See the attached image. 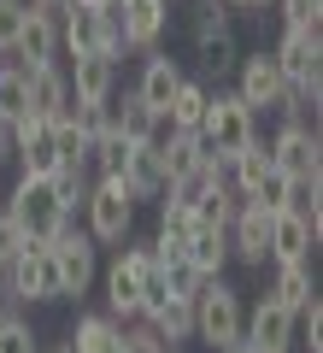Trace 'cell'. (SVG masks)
I'll list each match as a JSON object with an SVG mask.
<instances>
[{
  "instance_id": "1",
  "label": "cell",
  "mask_w": 323,
  "mask_h": 353,
  "mask_svg": "<svg viewBox=\"0 0 323 353\" xmlns=\"http://www.w3.org/2000/svg\"><path fill=\"white\" fill-rule=\"evenodd\" d=\"M253 136H259V130H253V106L241 101L236 88H211V94H206V118H200V141H206V153L229 165Z\"/></svg>"
},
{
  "instance_id": "2",
  "label": "cell",
  "mask_w": 323,
  "mask_h": 353,
  "mask_svg": "<svg viewBox=\"0 0 323 353\" xmlns=\"http://www.w3.org/2000/svg\"><path fill=\"white\" fill-rule=\"evenodd\" d=\"M6 218L18 224V236L30 241V248H48L53 241V230L65 224V206H59V194H53V183L48 176H18L12 183V194H6Z\"/></svg>"
},
{
  "instance_id": "3",
  "label": "cell",
  "mask_w": 323,
  "mask_h": 353,
  "mask_svg": "<svg viewBox=\"0 0 323 353\" xmlns=\"http://www.w3.org/2000/svg\"><path fill=\"white\" fill-rule=\"evenodd\" d=\"M59 48L65 53H124V30H118V6H59Z\"/></svg>"
},
{
  "instance_id": "4",
  "label": "cell",
  "mask_w": 323,
  "mask_h": 353,
  "mask_svg": "<svg viewBox=\"0 0 323 353\" xmlns=\"http://www.w3.org/2000/svg\"><path fill=\"white\" fill-rule=\"evenodd\" d=\"M241 318H247V306H241V294L224 277H206L194 289V341H206L211 353L241 336Z\"/></svg>"
},
{
  "instance_id": "5",
  "label": "cell",
  "mask_w": 323,
  "mask_h": 353,
  "mask_svg": "<svg viewBox=\"0 0 323 353\" xmlns=\"http://www.w3.org/2000/svg\"><path fill=\"white\" fill-rule=\"evenodd\" d=\"M83 212H88V236L94 241H124L136 230V194L124 189V176H94Z\"/></svg>"
},
{
  "instance_id": "6",
  "label": "cell",
  "mask_w": 323,
  "mask_h": 353,
  "mask_svg": "<svg viewBox=\"0 0 323 353\" xmlns=\"http://www.w3.org/2000/svg\"><path fill=\"white\" fill-rule=\"evenodd\" d=\"M124 241H129V236H124ZM147 265H159V259H153V241L136 236V241L112 259V271H106V312H112L118 324H124V318H141V271H147Z\"/></svg>"
},
{
  "instance_id": "7",
  "label": "cell",
  "mask_w": 323,
  "mask_h": 353,
  "mask_svg": "<svg viewBox=\"0 0 323 353\" xmlns=\"http://www.w3.org/2000/svg\"><path fill=\"white\" fill-rule=\"evenodd\" d=\"M264 148H271V165L282 176H294V183L323 176V141H317V124H306V118H288Z\"/></svg>"
},
{
  "instance_id": "8",
  "label": "cell",
  "mask_w": 323,
  "mask_h": 353,
  "mask_svg": "<svg viewBox=\"0 0 323 353\" xmlns=\"http://www.w3.org/2000/svg\"><path fill=\"white\" fill-rule=\"evenodd\" d=\"M6 283H12L18 306L65 301V289H59V265H53V253H48V248H30V241L12 253V259H6Z\"/></svg>"
},
{
  "instance_id": "9",
  "label": "cell",
  "mask_w": 323,
  "mask_h": 353,
  "mask_svg": "<svg viewBox=\"0 0 323 353\" xmlns=\"http://www.w3.org/2000/svg\"><path fill=\"white\" fill-rule=\"evenodd\" d=\"M236 94L253 106V112H259V106H264V112H282L288 77L276 71V59H271L264 48H259V53H241V59H236Z\"/></svg>"
},
{
  "instance_id": "10",
  "label": "cell",
  "mask_w": 323,
  "mask_h": 353,
  "mask_svg": "<svg viewBox=\"0 0 323 353\" xmlns=\"http://www.w3.org/2000/svg\"><path fill=\"white\" fill-rule=\"evenodd\" d=\"M48 253H53V265H59V289L65 294H88V283H94V236H88V230H71V218H65V224L53 230Z\"/></svg>"
},
{
  "instance_id": "11",
  "label": "cell",
  "mask_w": 323,
  "mask_h": 353,
  "mask_svg": "<svg viewBox=\"0 0 323 353\" xmlns=\"http://www.w3.org/2000/svg\"><path fill=\"white\" fill-rule=\"evenodd\" d=\"M12 159L24 165V176H53L59 171V148H53V118L24 112L12 124Z\"/></svg>"
},
{
  "instance_id": "12",
  "label": "cell",
  "mask_w": 323,
  "mask_h": 353,
  "mask_svg": "<svg viewBox=\"0 0 323 353\" xmlns=\"http://www.w3.org/2000/svg\"><path fill=\"white\" fill-rule=\"evenodd\" d=\"M224 236H229V259H241V265H264L271 259V212H264L259 201H241Z\"/></svg>"
},
{
  "instance_id": "13",
  "label": "cell",
  "mask_w": 323,
  "mask_h": 353,
  "mask_svg": "<svg viewBox=\"0 0 323 353\" xmlns=\"http://www.w3.org/2000/svg\"><path fill=\"white\" fill-rule=\"evenodd\" d=\"M241 336H247L259 353H288L294 347V312H288L276 294H259V306L241 318Z\"/></svg>"
},
{
  "instance_id": "14",
  "label": "cell",
  "mask_w": 323,
  "mask_h": 353,
  "mask_svg": "<svg viewBox=\"0 0 323 353\" xmlns=\"http://www.w3.org/2000/svg\"><path fill=\"white\" fill-rule=\"evenodd\" d=\"M12 59L24 65H59V12H48V6H30L24 12V30H18L12 41Z\"/></svg>"
},
{
  "instance_id": "15",
  "label": "cell",
  "mask_w": 323,
  "mask_h": 353,
  "mask_svg": "<svg viewBox=\"0 0 323 353\" xmlns=\"http://www.w3.org/2000/svg\"><path fill=\"white\" fill-rule=\"evenodd\" d=\"M71 101L94 106V101H112L118 94V59L112 53H71Z\"/></svg>"
},
{
  "instance_id": "16",
  "label": "cell",
  "mask_w": 323,
  "mask_h": 353,
  "mask_svg": "<svg viewBox=\"0 0 323 353\" xmlns=\"http://www.w3.org/2000/svg\"><path fill=\"white\" fill-rule=\"evenodd\" d=\"M171 24V0H118V30H124V48L147 53L153 41Z\"/></svg>"
},
{
  "instance_id": "17",
  "label": "cell",
  "mask_w": 323,
  "mask_h": 353,
  "mask_svg": "<svg viewBox=\"0 0 323 353\" xmlns=\"http://www.w3.org/2000/svg\"><path fill=\"white\" fill-rule=\"evenodd\" d=\"M24 88H30V112L36 118H65L71 112V83H65L59 65H30Z\"/></svg>"
},
{
  "instance_id": "18",
  "label": "cell",
  "mask_w": 323,
  "mask_h": 353,
  "mask_svg": "<svg viewBox=\"0 0 323 353\" xmlns=\"http://www.w3.org/2000/svg\"><path fill=\"white\" fill-rule=\"evenodd\" d=\"M112 118H118V130H124L129 141H165V136H171V118H165V112H153V106L136 94V88H129L124 101L112 94Z\"/></svg>"
},
{
  "instance_id": "19",
  "label": "cell",
  "mask_w": 323,
  "mask_h": 353,
  "mask_svg": "<svg viewBox=\"0 0 323 353\" xmlns=\"http://www.w3.org/2000/svg\"><path fill=\"white\" fill-rule=\"evenodd\" d=\"M317 253V236H311V224L294 212V206H282V212H271V259H311Z\"/></svg>"
},
{
  "instance_id": "20",
  "label": "cell",
  "mask_w": 323,
  "mask_h": 353,
  "mask_svg": "<svg viewBox=\"0 0 323 353\" xmlns=\"http://www.w3.org/2000/svg\"><path fill=\"white\" fill-rule=\"evenodd\" d=\"M118 176H124V189L136 194V201H159V194H165V165H159V148H153V141H136Z\"/></svg>"
},
{
  "instance_id": "21",
  "label": "cell",
  "mask_w": 323,
  "mask_h": 353,
  "mask_svg": "<svg viewBox=\"0 0 323 353\" xmlns=\"http://www.w3.org/2000/svg\"><path fill=\"white\" fill-rule=\"evenodd\" d=\"M183 259L194 265L200 277H224V265H229V236L224 230H211V224H194L183 241Z\"/></svg>"
},
{
  "instance_id": "22",
  "label": "cell",
  "mask_w": 323,
  "mask_h": 353,
  "mask_svg": "<svg viewBox=\"0 0 323 353\" xmlns=\"http://www.w3.org/2000/svg\"><path fill=\"white\" fill-rule=\"evenodd\" d=\"M176 83H183V65H176L171 53H153V48H147V65H141L136 94L153 106V112H165V106H171V94H176Z\"/></svg>"
},
{
  "instance_id": "23",
  "label": "cell",
  "mask_w": 323,
  "mask_h": 353,
  "mask_svg": "<svg viewBox=\"0 0 323 353\" xmlns=\"http://www.w3.org/2000/svg\"><path fill=\"white\" fill-rule=\"evenodd\" d=\"M71 353H124V324L112 312H83L71 330Z\"/></svg>"
},
{
  "instance_id": "24",
  "label": "cell",
  "mask_w": 323,
  "mask_h": 353,
  "mask_svg": "<svg viewBox=\"0 0 323 353\" xmlns=\"http://www.w3.org/2000/svg\"><path fill=\"white\" fill-rule=\"evenodd\" d=\"M218 183H229V176H224V159H211V153H206V159H200L194 171H183V176H171V183H165V194H159V201L200 206V194H211Z\"/></svg>"
},
{
  "instance_id": "25",
  "label": "cell",
  "mask_w": 323,
  "mask_h": 353,
  "mask_svg": "<svg viewBox=\"0 0 323 353\" xmlns=\"http://www.w3.org/2000/svg\"><path fill=\"white\" fill-rule=\"evenodd\" d=\"M276 301L288 306V312H300L306 301H317V277H311V259H282L276 265Z\"/></svg>"
},
{
  "instance_id": "26",
  "label": "cell",
  "mask_w": 323,
  "mask_h": 353,
  "mask_svg": "<svg viewBox=\"0 0 323 353\" xmlns=\"http://www.w3.org/2000/svg\"><path fill=\"white\" fill-rule=\"evenodd\" d=\"M264 171H271V148H264V141H259V136H253V141H247V148H241V153H236V159H229V165H224V176H229V189H236V194H241V201H247V194H253V189H259V176H264Z\"/></svg>"
},
{
  "instance_id": "27",
  "label": "cell",
  "mask_w": 323,
  "mask_h": 353,
  "mask_svg": "<svg viewBox=\"0 0 323 353\" xmlns=\"http://www.w3.org/2000/svg\"><path fill=\"white\" fill-rule=\"evenodd\" d=\"M206 94H211V83L183 77V83H176V94H171V106H165L171 130H200V118H206Z\"/></svg>"
},
{
  "instance_id": "28",
  "label": "cell",
  "mask_w": 323,
  "mask_h": 353,
  "mask_svg": "<svg viewBox=\"0 0 323 353\" xmlns=\"http://www.w3.org/2000/svg\"><path fill=\"white\" fill-rule=\"evenodd\" d=\"M147 324L159 330V341H171V347H176V341H194V301H183V294H171V301H165L159 312L147 318Z\"/></svg>"
},
{
  "instance_id": "29",
  "label": "cell",
  "mask_w": 323,
  "mask_h": 353,
  "mask_svg": "<svg viewBox=\"0 0 323 353\" xmlns=\"http://www.w3.org/2000/svg\"><path fill=\"white\" fill-rule=\"evenodd\" d=\"M48 183H53V194H59V206L76 218V212H83V201H88V183H94V171H88V165H59Z\"/></svg>"
},
{
  "instance_id": "30",
  "label": "cell",
  "mask_w": 323,
  "mask_h": 353,
  "mask_svg": "<svg viewBox=\"0 0 323 353\" xmlns=\"http://www.w3.org/2000/svg\"><path fill=\"white\" fill-rule=\"evenodd\" d=\"M194 48H200V65H206L211 77L236 71V59H241V48H236V30H218V36H194Z\"/></svg>"
},
{
  "instance_id": "31",
  "label": "cell",
  "mask_w": 323,
  "mask_h": 353,
  "mask_svg": "<svg viewBox=\"0 0 323 353\" xmlns=\"http://www.w3.org/2000/svg\"><path fill=\"white\" fill-rule=\"evenodd\" d=\"M30 112V88H24V65H0V124H18Z\"/></svg>"
},
{
  "instance_id": "32",
  "label": "cell",
  "mask_w": 323,
  "mask_h": 353,
  "mask_svg": "<svg viewBox=\"0 0 323 353\" xmlns=\"http://www.w3.org/2000/svg\"><path fill=\"white\" fill-rule=\"evenodd\" d=\"M236 206H241V194L229 189V183H218V189H211V194H200V206H194V224L229 230V218H236Z\"/></svg>"
},
{
  "instance_id": "33",
  "label": "cell",
  "mask_w": 323,
  "mask_h": 353,
  "mask_svg": "<svg viewBox=\"0 0 323 353\" xmlns=\"http://www.w3.org/2000/svg\"><path fill=\"white\" fill-rule=\"evenodd\" d=\"M53 148H59V165H88V136L76 130V118H53Z\"/></svg>"
},
{
  "instance_id": "34",
  "label": "cell",
  "mask_w": 323,
  "mask_h": 353,
  "mask_svg": "<svg viewBox=\"0 0 323 353\" xmlns=\"http://www.w3.org/2000/svg\"><path fill=\"white\" fill-rule=\"evenodd\" d=\"M247 201H259L264 212H282V206H294V176H282V171L271 165V171L259 176V189H253Z\"/></svg>"
},
{
  "instance_id": "35",
  "label": "cell",
  "mask_w": 323,
  "mask_h": 353,
  "mask_svg": "<svg viewBox=\"0 0 323 353\" xmlns=\"http://www.w3.org/2000/svg\"><path fill=\"white\" fill-rule=\"evenodd\" d=\"M159 271H165V283H171V294H183V301H194V289L206 283L194 265L183 259V253H176V259H159Z\"/></svg>"
},
{
  "instance_id": "36",
  "label": "cell",
  "mask_w": 323,
  "mask_h": 353,
  "mask_svg": "<svg viewBox=\"0 0 323 353\" xmlns=\"http://www.w3.org/2000/svg\"><path fill=\"white\" fill-rule=\"evenodd\" d=\"M165 301H171V283H165L159 265H147V271H141V318H153Z\"/></svg>"
},
{
  "instance_id": "37",
  "label": "cell",
  "mask_w": 323,
  "mask_h": 353,
  "mask_svg": "<svg viewBox=\"0 0 323 353\" xmlns=\"http://www.w3.org/2000/svg\"><path fill=\"white\" fill-rule=\"evenodd\" d=\"M229 30V6L224 0H194V36H218Z\"/></svg>"
},
{
  "instance_id": "38",
  "label": "cell",
  "mask_w": 323,
  "mask_h": 353,
  "mask_svg": "<svg viewBox=\"0 0 323 353\" xmlns=\"http://www.w3.org/2000/svg\"><path fill=\"white\" fill-rule=\"evenodd\" d=\"M0 353H41L36 330H30L24 318H6V324H0Z\"/></svg>"
},
{
  "instance_id": "39",
  "label": "cell",
  "mask_w": 323,
  "mask_h": 353,
  "mask_svg": "<svg viewBox=\"0 0 323 353\" xmlns=\"http://www.w3.org/2000/svg\"><path fill=\"white\" fill-rule=\"evenodd\" d=\"M282 24L288 30H317L323 24V0H282Z\"/></svg>"
},
{
  "instance_id": "40",
  "label": "cell",
  "mask_w": 323,
  "mask_h": 353,
  "mask_svg": "<svg viewBox=\"0 0 323 353\" xmlns=\"http://www.w3.org/2000/svg\"><path fill=\"white\" fill-rule=\"evenodd\" d=\"M24 12H30V0H0V53H12L18 30H24Z\"/></svg>"
},
{
  "instance_id": "41",
  "label": "cell",
  "mask_w": 323,
  "mask_h": 353,
  "mask_svg": "<svg viewBox=\"0 0 323 353\" xmlns=\"http://www.w3.org/2000/svg\"><path fill=\"white\" fill-rule=\"evenodd\" d=\"M124 353H171L159 341V330L147 324V318H141V330H124Z\"/></svg>"
},
{
  "instance_id": "42",
  "label": "cell",
  "mask_w": 323,
  "mask_h": 353,
  "mask_svg": "<svg viewBox=\"0 0 323 353\" xmlns=\"http://www.w3.org/2000/svg\"><path fill=\"white\" fill-rule=\"evenodd\" d=\"M18 248H24V236H18V224H12V218L0 212V265L12 259V253H18Z\"/></svg>"
},
{
  "instance_id": "43",
  "label": "cell",
  "mask_w": 323,
  "mask_h": 353,
  "mask_svg": "<svg viewBox=\"0 0 323 353\" xmlns=\"http://www.w3.org/2000/svg\"><path fill=\"white\" fill-rule=\"evenodd\" d=\"M6 318H18V294H12V283H6V265H0V324Z\"/></svg>"
},
{
  "instance_id": "44",
  "label": "cell",
  "mask_w": 323,
  "mask_h": 353,
  "mask_svg": "<svg viewBox=\"0 0 323 353\" xmlns=\"http://www.w3.org/2000/svg\"><path fill=\"white\" fill-rule=\"evenodd\" d=\"M218 353H259V347H253L247 336H236V341H224V347H218Z\"/></svg>"
},
{
  "instance_id": "45",
  "label": "cell",
  "mask_w": 323,
  "mask_h": 353,
  "mask_svg": "<svg viewBox=\"0 0 323 353\" xmlns=\"http://www.w3.org/2000/svg\"><path fill=\"white\" fill-rule=\"evenodd\" d=\"M12 159V124H0V165Z\"/></svg>"
},
{
  "instance_id": "46",
  "label": "cell",
  "mask_w": 323,
  "mask_h": 353,
  "mask_svg": "<svg viewBox=\"0 0 323 353\" xmlns=\"http://www.w3.org/2000/svg\"><path fill=\"white\" fill-rule=\"evenodd\" d=\"M229 12H247V6H264V0H224Z\"/></svg>"
},
{
  "instance_id": "47",
  "label": "cell",
  "mask_w": 323,
  "mask_h": 353,
  "mask_svg": "<svg viewBox=\"0 0 323 353\" xmlns=\"http://www.w3.org/2000/svg\"><path fill=\"white\" fill-rule=\"evenodd\" d=\"M30 6H48V12H59V6H65V0H30Z\"/></svg>"
},
{
  "instance_id": "48",
  "label": "cell",
  "mask_w": 323,
  "mask_h": 353,
  "mask_svg": "<svg viewBox=\"0 0 323 353\" xmlns=\"http://www.w3.org/2000/svg\"><path fill=\"white\" fill-rule=\"evenodd\" d=\"M76 6H106V0H76Z\"/></svg>"
},
{
  "instance_id": "49",
  "label": "cell",
  "mask_w": 323,
  "mask_h": 353,
  "mask_svg": "<svg viewBox=\"0 0 323 353\" xmlns=\"http://www.w3.org/2000/svg\"><path fill=\"white\" fill-rule=\"evenodd\" d=\"M106 6H118V0H106Z\"/></svg>"
},
{
  "instance_id": "50",
  "label": "cell",
  "mask_w": 323,
  "mask_h": 353,
  "mask_svg": "<svg viewBox=\"0 0 323 353\" xmlns=\"http://www.w3.org/2000/svg\"><path fill=\"white\" fill-rule=\"evenodd\" d=\"M59 353H71V347H59Z\"/></svg>"
}]
</instances>
